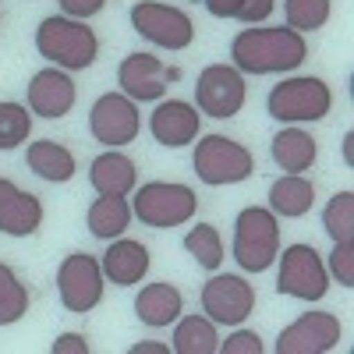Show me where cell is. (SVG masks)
Wrapping results in <instances>:
<instances>
[{"label": "cell", "instance_id": "22", "mask_svg": "<svg viewBox=\"0 0 354 354\" xmlns=\"http://www.w3.org/2000/svg\"><path fill=\"white\" fill-rule=\"evenodd\" d=\"M270 156H273V163H277L283 174H305V170L315 167L319 145H315V138H312L305 128L290 124V128H283V131L270 142Z\"/></svg>", "mask_w": 354, "mask_h": 354}, {"label": "cell", "instance_id": "15", "mask_svg": "<svg viewBox=\"0 0 354 354\" xmlns=\"http://www.w3.org/2000/svg\"><path fill=\"white\" fill-rule=\"evenodd\" d=\"M75 100H78V88L64 68H43L25 85V106L36 117H43V121L68 117L75 110Z\"/></svg>", "mask_w": 354, "mask_h": 354}, {"label": "cell", "instance_id": "34", "mask_svg": "<svg viewBox=\"0 0 354 354\" xmlns=\"http://www.w3.org/2000/svg\"><path fill=\"white\" fill-rule=\"evenodd\" d=\"M93 347H88L85 333H57V340L50 344V354H88Z\"/></svg>", "mask_w": 354, "mask_h": 354}, {"label": "cell", "instance_id": "32", "mask_svg": "<svg viewBox=\"0 0 354 354\" xmlns=\"http://www.w3.org/2000/svg\"><path fill=\"white\" fill-rule=\"evenodd\" d=\"M262 337L255 330H234L227 340H220V354H262Z\"/></svg>", "mask_w": 354, "mask_h": 354}, {"label": "cell", "instance_id": "38", "mask_svg": "<svg viewBox=\"0 0 354 354\" xmlns=\"http://www.w3.org/2000/svg\"><path fill=\"white\" fill-rule=\"evenodd\" d=\"M340 149H344V163H347V167H354V131H351V128L344 131V142H340Z\"/></svg>", "mask_w": 354, "mask_h": 354}, {"label": "cell", "instance_id": "11", "mask_svg": "<svg viewBox=\"0 0 354 354\" xmlns=\"http://www.w3.org/2000/svg\"><path fill=\"white\" fill-rule=\"evenodd\" d=\"M88 131L106 149H121V145L135 142L142 131L138 103L124 93H103L88 110Z\"/></svg>", "mask_w": 354, "mask_h": 354}, {"label": "cell", "instance_id": "37", "mask_svg": "<svg viewBox=\"0 0 354 354\" xmlns=\"http://www.w3.org/2000/svg\"><path fill=\"white\" fill-rule=\"evenodd\" d=\"M131 354H170V347L156 340H142V344H131Z\"/></svg>", "mask_w": 354, "mask_h": 354}, {"label": "cell", "instance_id": "1", "mask_svg": "<svg viewBox=\"0 0 354 354\" xmlns=\"http://www.w3.org/2000/svg\"><path fill=\"white\" fill-rule=\"evenodd\" d=\"M308 57V43L301 32H294L287 25L277 28H241L230 39V64L241 75H283L301 68Z\"/></svg>", "mask_w": 354, "mask_h": 354}, {"label": "cell", "instance_id": "5", "mask_svg": "<svg viewBox=\"0 0 354 354\" xmlns=\"http://www.w3.org/2000/svg\"><path fill=\"white\" fill-rule=\"evenodd\" d=\"M192 167L198 174L202 185L223 188V185H241L255 174V156L248 153V145L234 142L227 135H198Z\"/></svg>", "mask_w": 354, "mask_h": 354}, {"label": "cell", "instance_id": "2", "mask_svg": "<svg viewBox=\"0 0 354 354\" xmlns=\"http://www.w3.org/2000/svg\"><path fill=\"white\" fill-rule=\"evenodd\" d=\"M36 50L43 61L64 71H85L100 57V36L78 18L50 15L36 25Z\"/></svg>", "mask_w": 354, "mask_h": 354}, {"label": "cell", "instance_id": "13", "mask_svg": "<svg viewBox=\"0 0 354 354\" xmlns=\"http://www.w3.org/2000/svg\"><path fill=\"white\" fill-rule=\"evenodd\" d=\"M344 326L333 312H305L280 330L277 354H326L340 344Z\"/></svg>", "mask_w": 354, "mask_h": 354}, {"label": "cell", "instance_id": "7", "mask_svg": "<svg viewBox=\"0 0 354 354\" xmlns=\"http://www.w3.org/2000/svg\"><path fill=\"white\" fill-rule=\"evenodd\" d=\"M280 270H277V290L298 301H322L330 290L326 262L312 245H287L277 252Z\"/></svg>", "mask_w": 354, "mask_h": 354}, {"label": "cell", "instance_id": "12", "mask_svg": "<svg viewBox=\"0 0 354 354\" xmlns=\"http://www.w3.org/2000/svg\"><path fill=\"white\" fill-rule=\"evenodd\" d=\"M202 312L209 315L216 326H241V322L255 312V287L245 277L234 273H216L202 283Z\"/></svg>", "mask_w": 354, "mask_h": 354}, {"label": "cell", "instance_id": "6", "mask_svg": "<svg viewBox=\"0 0 354 354\" xmlns=\"http://www.w3.org/2000/svg\"><path fill=\"white\" fill-rule=\"evenodd\" d=\"M198 209V195L188 185L177 181H145L131 195V213L153 230H170L185 227Z\"/></svg>", "mask_w": 354, "mask_h": 354}, {"label": "cell", "instance_id": "14", "mask_svg": "<svg viewBox=\"0 0 354 354\" xmlns=\"http://www.w3.org/2000/svg\"><path fill=\"white\" fill-rule=\"evenodd\" d=\"M181 78L177 68H167L160 57L153 53H128L121 64H117V85L121 93L131 96L135 103H160L167 93V82Z\"/></svg>", "mask_w": 354, "mask_h": 354}, {"label": "cell", "instance_id": "33", "mask_svg": "<svg viewBox=\"0 0 354 354\" xmlns=\"http://www.w3.org/2000/svg\"><path fill=\"white\" fill-rule=\"evenodd\" d=\"M273 8H277V0H245L238 21H241V25H262L266 18L273 15Z\"/></svg>", "mask_w": 354, "mask_h": 354}, {"label": "cell", "instance_id": "31", "mask_svg": "<svg viewBox=\"0 0 354 354\" xmlns=\"http://www.w3.org/2000/svg\"><path fill=\"white\" fill-rule=\"evenodd\" d=\"M326 273L340 283V287H354V241H337L330 259H326Z\"/></svg>", "mask_w": 354, "mask_h": 354}, {"label": "cell", "instance_id": "17", "mask_svg": "<svg viewBox=\"0 0 354 354\" xmlns=\"http://www.w3.org/2000/svg\"><path fill=\"white\" fill-rule=\"evenodd\" d=\"M43 227V202L39 195L18 188L15 181L0 177V234L28 238Z\"/></svg>", "mask_w": 354, "mask_h": 354}, {"label": "cell", "instance_id": "16", "mask_svg": "<svg viewBox=\"0 0 354 354\" xmlns=\"http://www.w3.org/2000/svg\"><path fill=\"white\" fill-rule=\"evenodd\" d=\"M149 131L167 149H185L202 135V113L195 103L185 100H160L149 113Z\"/></svg>", "mask_w": 354, "mask_h": 354}, {"label": "cell", "instance_id": "35", "mask_svg": "<svg viewBox=\"0 0 354 354\" xmlns=\"http://www.w3.org/2000/svg\"><path fill=\"white\" fill-rule=\"evenodd\" d=\"M57 4H61V11H64L68 18H78V21H85V18L100 15V11L106 8V0H57Z\"/></svg>", "mask_w": 354, "mask_h": 354}, {"label": "cell", "instance_id": "8", "mask_svg": "<svg viewBox=\"0 0 354 354\" xmlns=\"http://www.w3.org/2000/svg\"><path fill=\"white\" fill-rule=\"evenodd\" d=\"M131 28L149 39L153 46H163V50H188L192 39H195V21L188 11L174 8V4H160V0H135L131 11Z\"/></svg>", "mask_w": 354, "mask_h": 354}, {"label": "cell", "instance_id": "18", "mask_svg": "<svg viewBox=\"0 0 354 354\" xmlns=\"http://www.w3.org/2000/svg\"><path fill=\"white\" fill-rule=\"evenodd\" d=\"M100 266H103V277L113 287H135V283H142L145 273H149L153 259H149V248H145L142 241L124 238L121 234V238L110 241V248L103 252Z\"/></svg>", "mask_w": 354, "mask_h": 354}, {"label": "cell", "instance_id": "20", "mask_svg": "<svg viewBox=\"0 0 354 354\" xmlns=\"http://www.w3.org/2000/svg\"><path fill=\"white\" fill-rule=\"evenodd\" d=\"M185 312V294L177 290L174 283L167 280H156V283H145L135 298V315L142 326H153V330H163L170 322H177V315Z\"/></svg>", "mask_w": 354, "mask_h": 354}, {"label": "cell", "instance_id": "9", "mask_svg": "<svg viewBox=\"0 0 354 354\" xmlns=\"http://www.w3.org/2000/svg\"><path fill=\"white\" fill-rule=\"evenodd\" d=\"M103 287H106L103 266L88 252H71L57 266V298L75 315L93 312L103 301Z\"/></svg>", "mask_w": 354, "mask_h": 354}, {"label": "cell", "instance_id": "25", "mask_svg": "<svg viewBox=\"0 0 354 354\" xmlns=\"http://www.w3.org/2000/svg\"><path fill=\"white\" fill-rule=\"evenodd\" d=\"M174 351L177 354H216L220 333L209 315H177L174 322Z\"/></svg>", "mask_w": 354, "mask_h": 354}, {"label": "cell", "instance_id": "26", "mask_svg": "<svg viewBox=\"0 0 354 354\" xmlns=\"http://www.w3.org/2000/svg\"><path fill=\"white\" fill-rule=\"evenodd\" d=\"M185 252L202 266V270L216 273L223 266V238L213 223H195L188 234H185Z\"/></svg>", "mask_w": 354, "mask_h": 354}, {"label": "cell", "instance_id": "23", "mask_svg": "<svg viewBox=\"0 0 354 354\" xmlns=\"http://www.w3.org/2000/svg\"><path fill=\"white\" fill-rule=\"evenodd\" d=\"M315 205V185L305 174H283L270 185V209L283 220H298Z\"/></svg>", "mask_w": 354, "mask_h": 354}, {"label": "cell", "instance_id": "28", "mask_svg": "<svg viewBox=\"0 0 354 354\" xmlns=\"http://www.w3.org/2000/svg\"><path fill=\"white\" fill-rule=\"evenodd\" d=\"M330 15H333L330 0H283V25L301 36L319 32L330 21Z\"/></svg>", "mask_w": 354, "mask_h": 354}, {"label": "cell", "instance_id": "19", "mask_svg": "<svg viewBox=\"0 0 354 354\" xmlns=\"http://www.w3.org/2000/svg\"><path fill=\"white\" fill-rule=\"evenodd\" d=\"M88 185L96 188V195L128 198L138 188V170H135L131 156H124L121 149H106L88 163Z\"/></svg>", "mask_w": 354, "mask_h": 354}, {"label": "cell", "instance_id": "27", "mask_svg": "<svg viewBox=\"0 0 354 354\" xmlns=\"http://www.w3.org/2000/svg\"><path fill=\"white\" fill-rule=\"evenodd\" d=\"M28 315V287L8 262H0V326H15Z\"/></svg>", "mask_w": 354, "mask_h": 354}, {"label": "cell", "instance_id": "21", "mask_svg": "<svg viewBox=\"0 0 354 354\" xmlns=\"http://www.w3.org/2000/svg\"><path fill=\"white\" fill-rule=\"evenodd\" d=\"M25 167L32 170L36 177H43V181H50V185H64V181H71L75 170H78L75 153L68 149V145L53 142V138L28 142V149H25Z\"/></svg>", "mask_w": 354, "mask_h": 354}, {"label": "cell", "instance_id": "29", "mask_svg": "<svg viewBox=\"0 0 354 354\" xmlns=\"http://www.w3.org/2000/svg\"><path fill=\"white\" fill-rule=\"evenodd\" d=\"M322 230L330 241H354V192H337L322 209Z\"/></svg>", "mask_w": 354, "mask_h": 354}, {"label": "cell", "instance_id": "24", "mask_svg": "<svg viewBox=\"0 0 354 354\" xmlns=\"http://www.w3.org/2000/svg\"><path fill=\"white\" fill-rule=\"evenodd\" d=\"M131 202L128 198H117V195H100L93 205H88V213H85V227L93 238L100 241H113V238H121V234L131 227Z\"/></svg>", "mask_w": 354, "mask_h": 354}, {"label": "cell", "instance_id": "36", "mask_svg": "<svg viewBox=\"0 0 354 354\" xmlns=\"http://www.w3.org/2000/svg\"><path fill=\"white\" fill-rule=\"evenodd\" d=\"M202 4H205V11H209L213 18H234V21H238V15H241V4H245V0H202Z\"/></svg>", "mask_w": 354, "mask_h": 354}, {"label": "cell", "instance_id": "4", "mask_svg": "<svg viewBox=\"0 0 354 354\" xmlns=\"http://www.w3.org/2000/svg\"><path fill=\"white\" fill-rule=\"evenodd\" d=\"M333 110L330 85L315 75H294L270 88L266 96V113L280 124H315Z\"/></svg>", "mask_w": 354, "mask_h": 354}, {"label": "cell", "instance_id": "30", "mask_svg": "<svg viewBox=\"0 0 354 354\" xmlns=\"http://www.w3.org/2000/svg\"><path fill=\"white\" fill-rule=\"evenodd\" d=\"M32 135V110L21 103H0V149H18Z\"/></svg>", "mask_w": 354, "mask_h": 354}, {"label": "cell", "instance_id": "10", "mask_svg": "<svg viewBox=\"0 0 354 354\" xmlns=\"http://www.w3.org/2000/svg\"><path fill=\"white\" fill-rule=\"evenodd\" d=\"M245 100H248V85H245V75L234 64H209L198 71L195 78L198 113L227 121V117H238L245 110Z\"/></svg>", "mask_w": 354, "mask_h": 354}, {"label": "cell", "instance_id": "3", "mask_svg": "<svg viewBox=\"0 0 354 354\" xmlns=\"http://www.w3.org/2000/svg\"><path fill=\"white\" fill-rule=\"evenodd\" d=\"M280 252V216L270 205H248L234 216L230 255L245 273H266Z\"/></svg>", "mask_w": 354, "mask_h": 354}]
</instances>
